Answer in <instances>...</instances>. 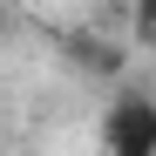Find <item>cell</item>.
<instances>
[{"instance_id":"7a4b0ae2","label":"cell","mask_w":156,"mask_h":156,"mask_svg":"<svg viewBox=\"0 0 156 156\" xmlns=\"http://www.w3.org/2000/svg\"><path fill=\"white\" fill-rule=\"evenodd\" d=\"M61 61H68L75 75H88V82H122V68H129L122 41L95 34V27H68V34H61Z\"/></svg>"},{"instance_id":"5b68a950","label":"cell","mask_w":156,"mask_h":156,"mask_svg":"<svg viewBox=\"0 0 156 156\" xmlns=\"http://www.w3.org/2000/svg\"><path fill=\"white\" fill-rule=\"evenodd\" d=\"M0 41H7V14H0Z\"/></svg>"},{"instance_id":"6da1fadb","label":"cell","mask_w":156,"mask_h":156,"mask_svg":"<svg viewBox=\"0 0 156 156\" xmlns=\"http://www.w3.org/2000/svg\"><path fill=\"white\" fill-rule=\"evenodd\" d=\"M102 156H156V95L122 88L102 109Z\"/></svg>"},{"instance_id":"3957f363","label":"cell","mask_w":156,"mask_h":156,"mask_svg":"<svg viewBox=\"0 0 156 156\" xmlns=\"http://www.w3.org/2000/svg\"><path fill=\"white\" fill-rule=\"evenodd\" d=\"M129 27H136V41L156 27V0H136V7H129Z\"/></svg>"},{"instance_id":"277c9868","label":"cell","mask_w":156,"mask_h":156,"mask_svg":"<svg viewBox=\"0 0 156 156\" xmlns=\"http://www.w3.org/2000/svg\"><path fill=\"white\" fill-rule=\"evenodd\" d=\"M143 48H149V55H156V27H149V34H143Z\"/></svg>"}]
</instances>
